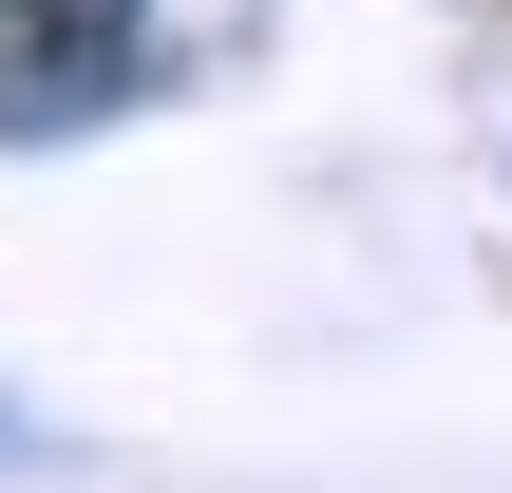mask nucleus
<instances>
[{"instance_id": "2", "label": "nucleus", "mask_w": 512, "mask_h": 493, "mask_svg": "<svg viewBox=\"0 0 512 493\" xmlns=\"http://www.w3.org/2000/svg\"><path fill=\"white\" fill-rule=\"evenodd\" d=\"M19 437H38V418H19V399H0V456H19Z\"/></svg>"}, {"instance_id": "1", "label": "nucleus", "mask_w": 512, "mask_h": 493, "mask_svg": "<svg viewBox=\"0 0 512 493\" xmlns=\"http://www.w3.org/2000/svg\"><path fill=\"white\" fill-rule=\"evenodd\" d=\"M114 76H133V0H0V114L19 133H76Z\"/></svg>"}]
</instances>
